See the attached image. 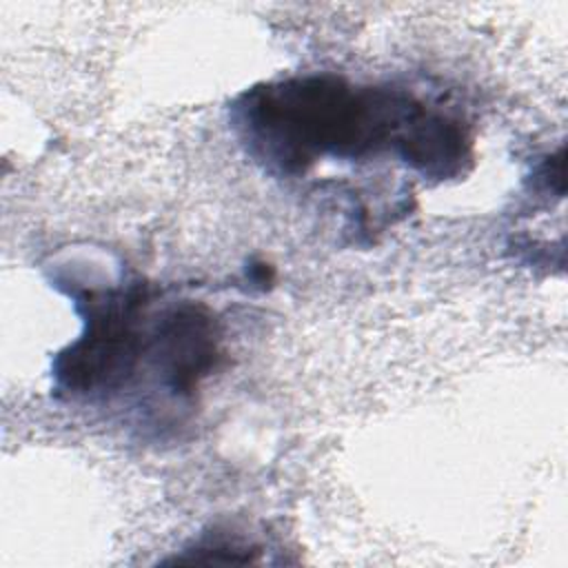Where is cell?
<instances>
[{
  "label": "cell",
  "instance_id": "cell-1",
  "mask_svg": "<svg viewBox=\"0 0 568 568\" xmlns=\"http://www.w3.org/2000/svg\"><path fill=\"white\" fill-rule=\"evenodd\" d=\"M428 106L393 87H362L333 73L295 75L244 91L231 122L268 171L300 175L322 158L402 155Z\"/></svg>",
  "mask_w": 568,
  "mask_h": 568
},
{
  "label": "cell",
  "instance_id": "cell-2",
  "mask_svg": "<svg viewBox=\"0 0 568 568\" xmlns=\"http://www.w3.org/2000/svg\"><path fill=\"white\" fill-rule=\"evenodd\" d=\"M84 331L53 362L55 390L73 399L120 393L153 355L155 324L146 320V291L140 284L84 293Z\"/></svg>",
  "mask_w": 568,
  "mask_h": 568
}]
</instances>
